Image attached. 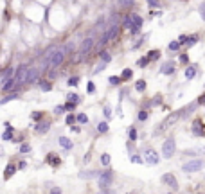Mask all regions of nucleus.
Wrapping results in <instances>:
<instances>
[{"instance_id": "1", "label": "nucleus", "mask_w": 205, "mask_h": 194, "mask_svg": "<svg viewBox=\"0 0 205 194\" xmlns=\"http://www.w3.org/2000/svg\"><path fill=\"white\" fill-rule=\"evenodd\" d=\"M176 151V142L173 137H169V138H166L164 140V144H162V157L164 158H171L173 155H175Z\"/></svg>"}, {"instance_id": "2", "label": "nucleus", "mask_w": 205, "mask_h": 194, "mask_svg": "<svg viewBox=\"0 0 205 194\" xmlns=\"http://www.w3.org/2000/svg\"><path fill=\"white\" fill-rule=\"evenodd\" d=\"M92 47H94V38H87V40H83V43H81V47H79V52H78V61L87 56L88 52L92 50Z\"/></svg>"}, {"instance_id": "3", "label": "nucleus", "mask_w": 205, "mask_h": 194, "mask_svg": "<svg viewBox=\"0 0 205 194\" xmlns=\"http://www.w3.org/2000/svg\"><path fill=\"white\" fill-rule=\"evenodd\" d=\"M65 54H67V50L63 49V47H58V49H56V52H54V56H52V59H51V67L52 68L59 67V65L65 61Z\"/></svg>"}, {"instance_id": "4", "label": "nucleus", "mask_w": 205, "mask_h": 194, "mask_svg": "<svg viewBox=\"0 0 205 194\" xmlns=\"http://www.w3.org/2000/svg\"><path fill=\"white\" fill-rule=\"evenodd\" d=\"M203 164H205L203 160H189V162H185V164L182 165V169L185 172H196L203 167Z\"/></svg>"}, {"instance_id": "5", "label": "nucleus", "mask_w": 205, "mask_h": 194, "mask_svg": "<svg viewBox=\"0 0 205 194\" xmlns=\"http://www.w3.org/2000/svg\"><path fill=\"white\" fill-rule=\"evenodd\" d=\"M29 72H31V68H29V67H25V65H20V67H18V70H16V74H15L16 81H18V85H23V83H27Z\"/></svg>"}, {"instance_id": "6", "label": "nucleus", "mask_w": 205, "mask_h": 194, "mask_svg": "<svg viewBox=\"0 0 205 194\" xmlns=\"http://www.w3.org/2000/svg\"><path fill=\"white\" fill-rule=\"evenodd\" d=\"M144 160H146L149 165H157L160 162V157L155 149H144Z\"/></svg>"}, {"instance_id": "7", "label": "nucleus", "mask_w": 205, "mask_h": 194, "mask_svg": "<svg viewBox=\"0 0 205 194\" xmlns=\"http://www.w3.org/2000/svg\"><path fill=\"white\" fill-rule=\"evenodd\" d=\"M117 31H119L117 25H110V29H108V31L101 36V45H106L112 38H115V36H117Z\"/></svg>"}, {"instance_id": "8", "label": "nucleus", "mask_w": 205, "mask_h": 194, "mask_svg": "<svg viewBox=\"0 0 205 194\" xmlns=\"http://www.w3.org/2000/svg\"><path fill=\"white\" fill-rule=\"evenodd\" d=\"M162 182L166 183V185L173 187V189H178V182H176V176L173 174V172H166V174H162Z\"/></svg>"}, {"instance_id": "9", "label": "nucleus", "mask_w": 205, "mask_h": 194, "mask_svg": "<svg viewBox=\"0 0 205 194\" xmlns=\"http://www.w3.org/2000/svg\"><path fill=\"white\" fill-rule=\"evenodd\" d=\"M112 178H113V174H112V171H104L101 172V176H99V187H108L112 183Z\"/></svg>"}, {"instance_id": "10", "label": "nucleus", "mask_w": 205, "mask_h": 194, "mask_svg": "<svg viewBox=\"0 0 205 194\" xmlns=\"http://www.w3.org/2000/svg\"><path fill=\"white\" fill-rule=\"evenodd\" d=\"M192 133H194L196 137H203L205 135L203 122H202V121H194V124H192Z\"/></svg>"}, {"instance_id": "11", "label": "nucleus", "mask_w": 205, "mask_h": 194, "mask_svg": "<svg viewBox=\"0 0 205 194\" xmlns=\"http://www.w3.org/2000/svg\"><path fill=\"white\" fill-rule=\"evenodd\" d=\"M15 85H18V81H16V77L13 76V77H9L8 81H4V85H2V92H9Z\"/></svg>"}, {"instance_id": "12", "label": "nucleus", "mask_w": 205, "mask_h": 194, "mask_svg": "<svg viewBox=\"0 0 205 194\" xmlns=\"http://www.w3.org/2000/svg\"><path fill=\"white\" fill-rule=\"evenodd\" d=\"M95 176H101V171H81L79 178H95Z\"/></svg>"}, {"instance_id": "13", "label": "nucleus", "mask_w": 205, "mask_h": 194, "mask_svg": "<svg viewBox=\"0 0 205 194\" xmlns=\"http://www.w3.org/2000/svg\"><path fill=\"white\" fill-rule=\"evenodd\" d=\"M51 128V122H38L36 124V133H47Z\"/></svg>"}, {"instance_id": "14", "label": "nucleus", "mask_w": 205, "mask_h": 194, "mask_svg": "<svg viewBox=\"0 0 205 194\" xmlns=\"http://www.w3.org/2000/svg\"><path fill=\"white\" fill-rule=\"evenodd\" d=\"M13 138V128L9 126L8 122H6V131H4V135H2V140H6V142H9Z\"/></svg>"}, {"instance_id": "15", "label": "nucleus", "mask_w": 205, "mask_h": 194, "mask_svg": "<svg viewBox=\"0 0 205 194\" xmlns=\"http://www.w3.org/2000/svg\"><path fill=\"white\" fill-rule=\"evenodd\" d=\"M162 74H166V76H169V74H173L175 72V63H171V61H168V63L162 67Z\"/></svg>"}, {"instance_id": "16", "label": "nucleus", "mask_w": 205, "mask_h": 194, "mask_svg": "<svg viewBox=\"0 0 205 194\" xmlns=\"http://www.w3.org/2000/svg\"><path fill=\"white\" fill-rule=\"evenodd\" d=\"M59 146L65 147V149H72V140L67 138V137H59Z\"/></svg>"}, {"instance_id": "17", "label": "nucleus", "mask_w": 205, "mask_h": 194, "mask_svg": "<svg viewBox=\"0 0 205 194\" xmlns=\"http://www.w3.org/2000/svg\"><path fill=\"white\" fill-rule=\"evenodd\" d=\"M38 76H40V68H31L29 77H27V83H34V81L38 79Z\"/></svg>"}, {"instance_id": "18", "label": "nucleus", "mask_w": 205, "mask_h": 194, "mask_svg": "<svg viewBox=\"0 0 205 194\" xmlns=\"http://www.w3.org/2000/svg\"><path fill=\"white\" fill-rule=\"evenodd\" d=\"M183 74H185V79H192L194 76H196V67H194V65H191V67H187Z\"/></svg>"}, {"instance_id": "19", "label": "nucleus", "mask_w": 205, "mask_h": 194, "mask_svg": "<svg viewBox=\"0 0 205 194\" xmlns=\"http://www.w3.org/2000/svg\"><path fill=\"white\" fill-rule=\"evenodd\" d=\"M38 83H40V88H42L43 92H51V90H52V85H51V81H47V79H40Z\"/></svg>"}, {"instance_id": "20", "label": "nucleus", "mask_w": 205, "mask_h": 194, "mask_svg": "<svg viewBox=\"0 0 205 194\" xmlns=\"http://www.w3.org/2000/svg\"><path fill=\"white\" fill-rule=\"evenodd\" d=\"M47 162H49V164H51L52 167H58V165H59V158L56 157L54 153H51V155L47 157Z\"/></svg>"}, {"instance_id": "21", "label": "nucleus", "mask_w": 205, "mask_h": 194, "mask_svg": "<svg viewBox=\"0 0 205 194\" xmlns=\"http://www.w3.org/2000/svg\"><path fill=\"white\" fill-rule=\"evenodd\" d=\"M15 171H16V167H15L13 164H9L8 167H6V172H4V178H6V180H9L11 176H13V172H15Z\"/></svg>"}, {"instance_id": "22", "label": "nucleus", "mask_w": 205, "mask_h": 194, "mask_svg": "<svg viewBox=\"0 0 205 194\" xmlns=\"http://www.w3.org/2000/svg\"><path fill=\"white\" fill-rule=\"evenodd\" d=\"M160 56V50H149L148 52V61H153V59H157V57Z\"/></svg>"}, {"instance_id": "23", "label": "nucleus", "mask_w": 205, "mask_h": 194, "mask_svg": "<svg viewBox=\"0 0 205 194\" xmlns=\"http://www.w3.org/2000/svg\"><path fill=\"white\" fill-rule=\"evenodd\" d=\"M108 81H110V85L117 86V85H121V83H122V77H121V76H112Z\"/></svg>"}, {"instance_id": "24", "label": "nucleus", "mask_w": 205, "mask_h": 194, "mask_svg": "<svg viewBox=\"0 0 205 194\" xmlns=\"http://www.w3.org/2000/svg\"><path fill=\"white\" fill-rule=\"evenodd\" d=\"M132 20H133V23H135V27H139V29H140V25H142V18H140L139 14L132 13Z\"/></svg>"}, {"instance_id": "25", "label": "nucleus", "mask_w": 205, "mask_h": 194, "mask_svg": "<svg viewBox=\"0 0 205 194\" xmlns=\"http://www.w3.org/2000/svg\"><path fill=\"white\" fill-rule=\"evenodd\" d=\"M146 81L144 79H140V81H137V85H135V88H137V92H144L146 90Z\"/></svg>"}, {"instance_id": "26", "label": "nucleus", "mask_w": 205, "mask_h": 194, "mask_svg": "<svg viewBox=\"0 0 205 194\" xmlns=\"http://www.w3.org/2000/svg\"><path fill=\"white\" fill-rule=\"evenodd\" d=\"M101 61H102V63H106V65L110 63V61H112L110 52H106V50H104V52H101Z\"/></svg>"}, {"instance_id": "27", "label": "nucleus", "mask_w": 205, "mask_h": 194, "mask_svg": "<svg viewBox=\"0 0 205 194\" xmlns=\"http://www.w3.org/2000/svg\"><path fill=\"white\" fill-rule=\"evenodd\" d=\"M78 101H79V95H78V93L70 92L67 95V102H78Z\"/></svg>"}, {"instance_id": "28", "label": "nucleus", "mask_w": 205, "mask_h": 194, "mask_svg": "<svg viewBox=\"0 0 205 194\" xmlns=\"http://www.w3.org/2000/svg\"><path fill=\"white\" fill-rule=\"evenodd\" d=\"M97 131L99 133H106L108 131V122H99L97 124Z\"/></svg>"}, {"instance_id": "29", "label": "nucleus", "mask_w": 205, "mask_h": 194, "mask_svg": "<svg viewBox=\"0 0 205 194\" xmlns=\"http://www.w3.org/2000/svg\"><path fill=\"white\" fill-rule=\"evenodd\" d=\"M67 85H68V86H78V85H79V77H78V76H74V77H68Z\"/></svg>"}, {"instance_id": "30", "label": "nucleus", "mask_w": 205, "mask_h": 194, "mask_svg": "<svg viewBox=\"0 0 205 194\" xmlns=\"http://www.w3.org/2000/svg\"><path fill=\"white\" fill-rule=\"evenodd\" d=\"M133 76V72L130 70V68H124V70H122V74H121V77H122V81H126V79H130Z\"/></svg>"}, {"instance_id": "31", "label": "nucleus", "mask_w": 205, "mask_h": 194, "mask_svg": "<svg viewBox=\"0 0 205 194\" xmlns=\"http://www.w3.org/2000/svg\"><path fill=\"white\" fill-rule=\"evenodd\" d=\"M11 74H13V68H6V70L2 72V81H8L11 77Z\"/></svg>"}, {"instance_id": "32", "label": "nucleus", "mask_w": 205, "mask_h": 194, "mask_svg": "<svg viewBox=\"0 0 205 194\" xmlns=\"http://www.w3.org/2000/svg\"><path fill=\"white\" fill-rule=\"evenodd\" d=\"M128 135H130V140H132V142H135V140H137V131H135V128H130V129H128Z\"/></svg>"}, {"instance_id": "33", "label": "nucleus", "mask_w": 205, "mask_h": 194, "mask_svg": "<svg viewBox=\"0 0 205 194\" xmlns=\"http://www.w3.org/2000/svg\"><path fill=\"white\" fill-rule=\"evenodd\" d=\"M65 110H67L65 104H59V106L54 108V113H56V115H61V113H65Z\"/></svg>"}, {"instance_id": "34", "label": "nucleus", "mask_w": 205, "mask_h": 194, "mask_svg": "<svg viewBox=\"0 0 205 194\" xmlns=\"http://www.w3.org/2000/svg\"><path fill=\"white\" fill-rule=\"evenodd\" d=\"M101 164L102 165H110V155H106V153L101 155Z\"/></svg>"}, {"instance_id": "35", "label": "nucleus", "mask_w": 205, "mask_h": 194, "mask_svg": "<svg viewBox=\"0 0 205 194\" xmlns=\"http://www.w3.org/2000/svg\"><path fill=\"white\" fill-rule=\"evenodd\" d=\"M180 45H182V43L178 42V40H176V42H171L169 43V50H178L180 49Z\"/></svg>"}, {"instance_id": "36", "label": "nucleus", "mask_w": 205, "mask_h": 194, "mask_svg": "<svg viewBox=\"0 0 205 194\" xmlns=\"http://www.w3.org/2000/svg\"><path fill=\"white\" fill-rule=\"evenodd\" d=\"M198 43V36H189V40H187V47H192V45H196Z\"/></svg>"}, {"instance_id": "37", "label": "nucleus", "mask_w": 205, "mask_h": 194, "mask_svg": "<svg viewBox=\"0 0 205 194\" xmlns=\"http://www.w3.org/2000/svg\"><path fill=\"white\" fill-rule=\"evenodd\" d=\"M78 122H79V124H87L88 122V117L85 113H79L78 115Z\"/></svg>"}, {"instance_id": "38", "label": "nucleus", "mask_w": 205, "mask_h": 194, "mask_svg": "<svg viewBox=\"0 0 205 194\" xmlns=\"http://www.w3.org/2000/svg\"><path fill=\"white\" fill-rule=\"evenodd\" d=\"M16 97H18V93H9L8 97H4V99H2V104H6L8 101H11V99H16Z\"/></svg>"}, {"instance_id": "39", "label": "nucleus", "mask_w": 205, "mask_h": 194, "mask_svg": "<svg viewBox=\"0 0 205 194\" xmlns=\"http://www.w3.org/2000/svg\"><path fill=\"white\" fill-rule=\"evenodd\" d=\"M76 121H78V117H74L72 113H70V115H67V124H68V126H72V124H74Z\"/></svg>"}, {"instance_id": "40", "label": "nucleus", "mask_w": 205, "mask_h": 194, "mask_svg": "<svg viewBox=\"0 0 205 194\" xmlns=\"http://www.w3.org/2000/svg\"><path fill=\"white\" fill-rule=\"evenodd\" d=\"M104 67H106V63H102V61H101V63H99L97 67H95L94 74H99V72H102V70H104Z\"/></svg>"}, {"instance_id": "41", "label": "nucleus", "mask_w": 205, "mask_h": 194, "mask_svg": "<svg viewBox=\"0 0 205 194\" xmlns=\"http://www.w3.org/2000/svg\"><path fill=\"white\" fill-rule=\"evenodd\" d=\"M132 162H135V164H140V162H146V160H144V157H137V155H133V157H132Z\"/></svg>"}, {"instance_id": "42", "label": "nucleus", "mask_w": 205, "mask_h": 194, "mask_svg": "<svg viewBox=\"0 0 205 194\" xmlns=\"http://www.w3.org/2000/svg\"><path fill=\"white\" fill-rule=\"evenodd\" d=\"M146 119H148V112H146V110L139 112V121H146Z\"/></svg>"}, {"instance_id": "43", "label": "nucleus", "mask_w": 205, "mask_h": 194, "mask_svg": "<svg viewBox=\"0 0 205 194\" xmlns=\"http://www.w3.org/2000/svg\"><path fill=\"white\" fill-rule=\"evenodd\" d=\"M200 14H202V20H205V2H202L200 6Z\"/></svg>"}, {"instance_id": "44", "label": "nucleus", "mask_w": 205, "mask_h": 194, "mask_svg": "<svg viewBox=\"0 0 205 194\" xmlns=\"http://www.w3.org/2000/svg\"><path fill=\"white\" fill-rule=\"evenodd\" d=\"M102 113H104V117H108V119H110L112 117V110L108 106H104V110H102Z\"/></svg>"}, {"instance_id": "45", "label": "nucleus", "mask_w": 205, "mask_h": 194, "mask_svg": "<svg viewBox=\"0 0 205 194\" xmlns=\"http://www.w3.org/2000/svg\"><path fill=\"white\" fill-rule=\"evenodd\" d=\"M187 40H189V38H187V36H185V34H182V36H180V38H178V42L182 43V45H187Z\"/></svg>"}, {"instance_id": "46", "label": "nucleus", "mask_w": 205, "mask_h": 194, "mask_svg": "<svg viewBox=\"0 0 205 194\" xmlns=\"http://www.w3.org/2000/svg\"><path fill=\"white\" fill-rule=\"evenodd\" d=\"M133 4V0H121V6L122 7H128V6H132Z\"/></svg>"}, {"instance_id": "47", "label": "nucleus", "mask_w": 205, "mask_h": 194, "mask_svg": "<svg viewBox=\"0 0 205 194\" xmlns=\"http://www.w3.org/2000/svg\"><path fill=\"white\" fill-rule=\"evenodd\" d=\"M27 151H31V146H27V144H23L22 147H20V153H27Z\"/></svg>"}, {"instance_id": "48", "label": "nucleus", "mask_w": 205, "mask_h": 194, "mask_svg": "<svg viewBox=\"0 0 205 194\" xmlns=\"http://www.w3.org/2000/svg\"><path fill=\"white\" fill-rule=\"evenodd\" d=\"M51 194H61V189H59V187H52Z\"/></svg>"}, {"instance_id": "49", "label": "nucleus", "mask_w": 205, "mask_h": 194, "mask_svg": "<svg viewBox=\"0 0 205 194\" xmlns=\"http://www.w3.org/2000/svg\"><path fill=\"white\" fill-rule=\"evenodd\" d=\"M180 61H182V63H187V61H189V56H187V54H182V56H180Z\"/></svg>"}, {"instance_id": "50", "label": "nucleus", "mask_w": 205, "mask_h": 194, "mask_svg": "<svg viewBox=\"0 0 205 194\" xmlns=\"http://www.w3.org/2000/svg\"><path fill=\"white\" fill-rule=\"evenodd\" d=\"M148 4H149L151 7H157L158 6V0H148Z\"/></svg>"}, {"instance_id": "51", "label": "nucleus", "mask_w": 205, "mask_h": 194, "mask_svg": "<svg viewBox=\"0 0 205 194\" xmlns=\"http://www.w3.org/2000/svg\"><path fill=\"white\" fill-rule=\"evenodd\" d=\"M88 92H90V93H94V92H95V86H94V83H88Z\"/></svg>"}, {"instance_id": "52", "label": "nucleus", "mask_w": 205, "mask_h": 194, "mask_svg": "<svg viewBox=\"0 0 205 194\" xmlns=\"http://www.w3.org/2000/svg\"><path fill=\"white\" fill-rule=\"evenodd\" d=\"M32 119H34V121L42 119V113H40V112H34V113H32Z\"/></svg>"}, {"instance_id": "53", "label": "nucleus", "mask_w": 205, "mask_h": 194, "mask_svg": "<svg viewBox=\"0 0 205 194\" xmlns=\"http://www.w3.org/2000/svg\"><path fill=\"white\" fill-rule=\"evenodd\" d=\"M200 104H205V93L202 95V97H200Z\"/></svg>"}]
</instances>
